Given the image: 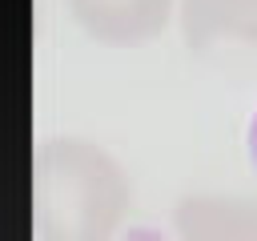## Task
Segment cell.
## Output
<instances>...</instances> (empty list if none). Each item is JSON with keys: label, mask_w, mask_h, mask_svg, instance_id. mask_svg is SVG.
<instances>
[{"label": "cell", "mask_w": 257, "mask_h": 241, "mask_svg": "<svg viewBox=\"0 0 257 241\" xmlns=\"http://www.w3.org/2000/svg\"><path fill=\"white\" fill-rule=\"evenodd\" d=\"M133 189L108 149L48 137L32 157V221L40 241H116Z\"/></svg>", "instance_id": "obj_1"}, {"label": "cell", "mask_w": 257, "mask_h": 241, "mask_svg": "<svg viewBox=\"0 0 257 241\" xmlns=\"http://www.w3.org/2000/svg\"><path fill=\"white\" fill-rule=\"evenodd\" d=\"M177 20L193 56L257 68V0H181Z\"/></svg>", "instance_id": "obj_2"}, {"label": "cell", "mask_w": 257, "mask_h": 241, "mask_svg": "<svg viewBox=\"0 0 257 241\" xmlns=\"http://www.w3.org/2000/svg\"><path fill=\"white\" fill-rule=\"evenodd\" d=\"M72 20L104 44H141L173 20V0H68Z\"/></svg>", "instance_id": "obj_3"}, {"label": "cell", "mask_w": 257, "mask_h": 241, "mask_svg": "<svg viewBox=\"0 0 257 241\" xmlns=\"http://www.w3.org/2000/svg\"><path fill=\"white\" fill-rule=\"evenodd\" d=\"M177 241H257V205L233 193H193L173 213Z\"/></svg>", "instance_id": "obj_4"}, {"label": "cell", "mask_w": 257, "mask_h": 241, "mask_svg": "<svg viewBox=\"0 0 257 241\" xmlns=\"http://www.w3.org/2000/svg\"><path fill=\"white\" fill-rule=\"evenodd\" d=\"M249 153H253V161H257V112H253V125H249Z\"/></svg>", "instance_id": "obj_5"}]
</instances>
